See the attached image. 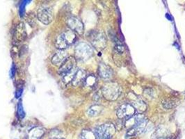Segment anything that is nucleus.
<instances>
[{
    "mask_svg": "<svg viewBox=\"0 0 185 139\" xmlns=\"http://www.w3.org/2000/svg\"><path fill=\"white\" fill-rule=\"evenodd\" d=\"M37 17L38 20L43 24L48 25L53 20L54 13L52 8L49 6L40 7L38 10Z\"/></svg>",
    "mask_w": 185,
    "mask_h": 139,
    "instance_id": "obj_6",
    "label": "nucleus"
},
{
    "mask_svg": "<svg viewBox=\"0 0 185 139\" xmlns=\"http://www.w3.org/2000/svg\"><path fill=\"white\" fill-rule=\"evenodd\" d=\"M76 40V33L70 29L62 33L61 34L58 36L55 45L57 48L60 50H64L65 48H68L69 46L73 44Z\"/></svg>",
    "mask_w": 185,
    "mask_h": 139,
    "instance_id": "obj_2",
    "label": "nucleus"
},
{
    "mask_svg": "<svg viewBox=\"0 0 185 139\" xmlns=\"http://www.w3.org/2000/svg\"><path fill=\"white\" fill-rule=\"evenodd\" d=\"M94 133L97 139H111L116 133V128L113 124H104L96 128Z\"/></svg>",
    "mask_w": 185,
    "mask_h": 139,
    "instance_id": "obj_3",
    "label": "nucleus"
},
{
    "mask_svg": "<svg viewBox=\"0 0 185 139\" xmlns=\"http://www.w3.org/2000/svg\"><path fill=\"white\" fill-rule=\"evenodd\" d=\"M49 139H65L63 137H61L60 134V132L58 131H53L51 133V136Z\"/></svg>",
    "mask_w": 185,
    "mask_h": 139,
    "instance_id": "obj_21",
    "label": "nucleus"
},
{
    "mask_svg": "<svg viewBox=\"0 0 185 139\" xmlns=\"http://www.w3.org/2000/svg\"><path fill=\"white\" fill-rule=\"evenodd\" d=\"M95 83H96V78L95 76H93L92 74L87 77L85 81L86 85L88 86H90V87H93V86L95 84Z\"/></svg>",
    "mask_w": 185,
    "mask_h": 139,
    "instance_id": "obj_19",
    "label": "nucleus"
},
{
    "mask_svg": "<svg viewBox=\"0 0 185 139\" xmlns=\"http://www.w3.org/2000/svg\"><path fill=\"white\" fill-rule=\"evenodd\" d=\"M86 79V72L84 70L79 69L76 71L72 82H73V84L74 86H77L82 85L83 83H85Z\"/></svg>",
    "mask_w": 185,
    "mask_h": 139,
    "instance_id": "obj_12",
    "label": "nucleus"
},
{
    "mask_svg": "<svg viewBox=\"0 0 185 139\" xmlns=\"http://www.w3.org/2000/svg\"><path fill=\"white\" fill-rule=\"evenodd\" d=\"M99 74L104 79H109L112 77V69L104 63H101L99 67Z\"/></svg>",
    "mask_w": 185,
    "mask_h": 139,
    "instance_id": "obj_13",
    "label": "nucleus"
},
{
    "mask_svg": "<svg viewBox=\"0 0 185 139\" xmlns=\"http://www.w3.org/2000/svg\"><path fill=\"white\" fill-rule=\"evenodd\" d=\"M93 55V49L89 44L84 43H79L75 48L76 59L85 61L89 59Z\"/></svg>",
    "mask_w": 185,
    "mask_h": 139,
    "instance_id": "obj_4",
    "label": "nucleus"
},
{
    "mask_svg": "<svg viewBox=\"0 0 185 139\" xmlns=\"http://www.w3.org/2000/svg\"><path fill=\"white\" fill-rule=\"evenodd\" d=\"M76 65V58L73 57H68L64 62L60 66L59 69V75L63 77H65L68 74L70 73L71 72L74 71V68Z\"/></svg>",
    "mask_w": 185,
    "mask_h": 139,
    "instance_id": "obj_9",
    "label": "nucleus"
},
{
    "mask_svg": "<svg viewBox=\"0 0 185 139\" xmlns=\"http://www.w3.org/2000/svg\"><path fill=\"white\" fill-rule=\"evenodd\" d=\"M103 94L108 100H115L118 98L120 94V88L118 84L115 83H109L104 86Z\"/></svg>",
    "mask_w": 185,
    "mask_h": 139,
    "instance_id": "obj_5",
    "label": "nucleus"
},
{
    "mask_svg": "<svg viewBox=\"0 0 185 139\" xmlns=\"http://www.w3.org/2000/svg\"><path fill=\"white\" fill-rule=\"evenodd\" d=\"M27 1H23V2L20 4V9H19V13H20V17H23L24 14V11H25V6L27 4Z\"/></svg>",
    "mask_w": 185,
    "mask_h": 139,
    "instance_id": "obj_22",
    "label": "nucleus"
},
{
    "mask_svg": "<svg viewBox=\"0 0 185 139\" xmlns=\"http://www.w3.org/2000/svg\"><path fill=\"white\" fill-rule=\"evenodd\" d=\"M15 37L18 41H23L27 38V32L24 24L23 22L19 24L15 32Z\"/></svg>",
    "mask_w": 185,
    "mask_h": 139,
    "instance_id": "obj_14",
    "label": "nucleus"
},
{
    "mask_svg": "<svg viewBox=\"0 0 185 139\" xmlns=\"http://www.w3.org/2000/svg\"><path fill=\"white\" fill-rule=\"evenodd\" d=\"M136 109L132 104H125L120 106L117 111V116L120 119L128 120L134 116L136 113Z\"/></svg>",
    "mask_w": 185,
    "mask_h": 139,
    "instance_id": "obj_8",
    "label": "nucleus"
},
{
    "mask_svg": "<svg viewBox=\"0 0 185 139\" xmlns=\"http://www.w3.org/2000/svg\"><path fill=\"white\" fill-rule=\"evenodd\" d=\"M115 49L116 50L118 53L122 54V53L124 52V47L122 45V44H117L115 46Z\"/></svg>",
    "mask_w": 185,
    "mask_h": 139,
    "instance_id": "obj_23",
    "label": "nucleus"
},
{
    "mask_svg": "<svg viewBox=\"0 0 185 139\" xmlns=\"http://www.w3.org/2000/svg\"><path fill=\"white\" fill-rule=\"evenodd\" d=\"M134 107L135 109L137 111H139V112H143L146 109V105L142 100H138V101L135 102L134 104L132 105Z\"/></svg>",
    "mask_w": 185,
    "mask_h": 139,
    "instance_id": "obj_18",
    "label": "nucleus"
},
{
    "mask_svg": "<svg viewBox=\"0 0 185 139\" xmlns=\"http://www.w3.org/2000/svg\"><path fill=\"white\" fill-rule=\"evenodd\" d=\"M79 139H97L94 132L89 130H84L79 136Z\"/></svg>",
    "mask_w": 185,
    "mask_h": 139,
    "instance_id": "obj_17",
    "label": "nucleus"
},
{
    "mask_svg": "<svg viewBox=\"0 0 185 139\" xmlns=\"http://www.w3.org/2000/svg\"><path fill=\"white\" fill-rule=\"evenodd\" d=\"M45 131L43 128L35 127L29 132L30 139H43Z\"/></svg>",
    "mask_w": 185,
    "mask_h": 139,
    "instance_id": "obj_15",
    "label": "nucleus"
},
{
    "mask_svg": "<svg viewBox=\"0 0 185 139\" xmlns=\"http://www.w3.org/2000/svg\"><path fill=\"white\" fill-rule=\"evenodd\" d=\"M91 43L96 49L103 50L107 45V38L103 32H95L91 36Z\"/></svg>",
    "mask_w": 185,
    "mask_h": 139,
    "instance_id": "obj_7",
    "label": "nucleus"
},
{
    "mask_svg": "<svg viewBox=\"0 0 185 139\" xmlns=\"http://www.w3.org/2000/svg\"><path fill=\"white\" fill-rule=\"evenodd\" d=\"M15 73V65H13L11 69V77H14Z\"/></svg>",
    "mask_w": 185,
    "mask_h": 139,
    "instance_id": "obj_25",
    "label": "nucleus"
},
{
    "mask_svg": "<svg viewBox=\"0 0 185 139\" xmlns=\"http://www.w3.org/2000/svg\"><path fill=\"white\" fill-rule=\"evenodd\" d=\"M133 117V124L129 127L127 136H134L142 133L148 124L147 118L142 114H138Z\"/></svg>",
    "mask_w": 185,
    "mask_h": 139,
    "instance_id": "obj_1",
    "label": "nucleus"
},
{
    "mask_svg": "<svg viewBox=\"0 0 185 139\" xmlns=\"http://www.w3.org/2000/svg\"><path fill=\"white\" fill-rule=\"evenodd\" d=\"M23 88H20V89H18L17 91H16V93H15V98H19L21 95L22 94H23Z\"/></svg>",
    "mask_w": 185,
    "mask_h": 139,
    "instance_id": "obj_24",
    "label": "nucleus"
},
{
    "mask_svg": "<svg viewBox=\"0 0 185 139\" xmlns=\"http://www.w3.org/2000/svg\"><path fill=\"white\" fill-rule=\"evenodd\" d=\"M103 111V107L100 105H93L90 107L87 111V114L90 117H95L98 116Z\"/></svg>",
    "mask_w": 185,
    "mask_h": 139,
    "instance_id": "obj_16",
    "label": "nucleus"
},
{
    "mask_svg": "<svg viewBox=\"0 0 185 139\" xmlns=\"http://www.w3.org/2000/svg\"><path fill=\"white\" fill-rule=\"evenodd\" d=\"M68 58V54L65 50H60L56 53L52 58V63L53 65L57 66H61L63 63Z\"/></svg>",
    "mask_w": 185,
    "mask_h": 139,
    "instance_id": "obj_11",
    "label": "nucleus"
},
{
    "mask_svg": "<svg viewBox=\"0 0 185 139\" xmlns=\"http://www.w3.org/2000/svg\"><path fill=\"white\" fill-rule=\"evenodd\" d=\"M67 24L71 31L78 34H82L84 32V24L76 17H70L67 20Z\"/></svg>",
    "mask_w": 185,
    "mask_h": 139,
    "instance_id": "obj_10",
    "label": "nucleus"
},
{
    "mask_svg": "<svg viewBox=\"0 0 185 139\" xmlns=\"http://www.w3.org/2000/svg\"><path fill=\"white\" fill-rule=\"evenodd\" d=\"M18 115L20 118H23L24 116H25V113H24L23 109V104H22L21 102H19L18 104Z\"/></svg>",
    "mask_w": 185,
    "mask_h": 139,
    "instance_id": "obj_20",
    "label": "nucleus"
}]
</instances>
